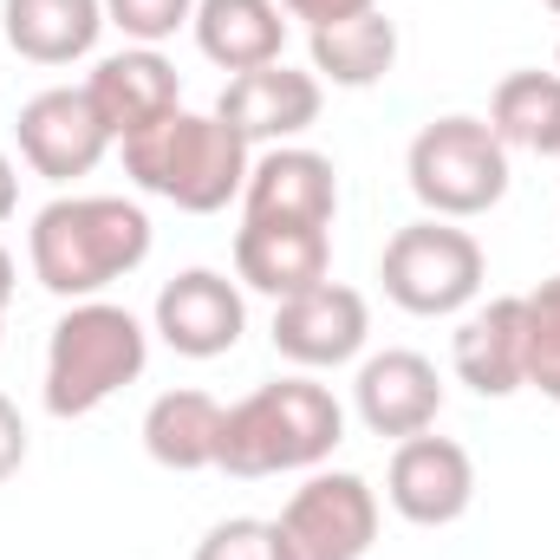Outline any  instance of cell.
<instances>
[{
    "instance_id": "cell-1",
    "label": "cell",
    "mask_w": 560,
    "mask_h": 560,
    "mask_svg": "<svg viewBox=\"0 0 560 560\" xmlns=\"http://www.w3.org/2000/svg\"><path fill=\"white\" fill-rule=\"evenodd\" d=\"M26 261L46 293L98 300L150 261V215L131 196H52L26 229Z\"/></svg>"
},
{
    "instance_id": "cell-2",
    "label": "cell",
    "mask_w": 560,
    "mask_h": 560,
    "mask_svg": "<svg viewBox=\"0 0 560 560\" xmlns=\"http://www.w3.org/2000/svg\"><path fill=\"white\" fill-rule=\"evenodd\" d=\"M346 443V411L313 372H287L275 385H255L242 405L222 411V456L215 469L235 482H261L287 469H319Z\"/></svg>"
},
{
    "instance_id": "cell-3",
    "label": "cell",
    "mask_w": 560,
    "mask_h": 560,
    "mask_svg": "<svg viewBox=\"0 0 560 560\" xmlns=\"http://www.w3.org/2000/svg\"><path fill=\"white\" fill-rule=\"evenodd\" d=\"M125 150V176L143 196L183 209V215H222L248 189L255 150L235 138L215 112H170L163 125L138 131Z\"/></svg>"
},
{
    "instance_id": "cell-4",
    "label": "cell",
    "mask_w": 560,
    "mask_h": 560,
    "mask_svg": "<svg viewBox=\"0 0 560 560\" xmlns=\"http://www.w3.org/2000/svg\"><path fill=\"white\" fill-rule=\"evenodd\" d=\"M150 365V332L131 306L118 300H72L46 339V411L52 418H92L125 385H138Z\"/></svg>"
},
{
    "instance_id": "cell-5",
    "label": "cell",
    "mask_w": 560,
    "mask_h": 560,
    "mask_svg": "<svg viewBox=\"0 0 560 560\" xmlns=\"http://www.w3.org/2000/svg\"><path fill=\"white\" fill-rule=\"evenodd\" d=\"M405 176H411V196L423 202V215L476 222L509 196V150L489 131V118L450 112V118H430L411 138Z\"/></svg>"
},
{
    "instance_id": "cell-6",
    "label": "cell",
    "mask_w": 560,
    "mask_h": 560,
    "mask_svg": "<svg viewBox=\"0 0 560 560\" xmlns=\"http://www.w3.org/2000/svg\"><path fill=\"white\" fill-rule=\"evenodd\" d=\"M378 280H385V300L405 306L411 319H456L482 300L489 261H482V242L463 222L423 215V222H405L385 242Z\"/></svg>"
},
{
    "instance_id": "cell-7",
    "label": "cell",
    "mask_w": 560,
    "mask_h": 560,
    "mask_svg": "<svg viewBox=\"0 0 560 560\" xmlns=\"http://www.w3.org/2000/svg\"><path fill=\"white\" fill-rule=\"evenodd\" d=\"M280 560H365L378 541V489L352 469H313L275 515Z\"/></svg>"
},
{
    "instance_id": "cell-8",
    "label": "cell",
    "mask_w": 560,
    "mask_h": 560,
    "mask_svg": "<svg viewBox=\"0 0 560 560\" xmlns=\"http://www.w3.org/2000/svg\"><path fill=\"white\" fill-rule=\"evenodd\" d=\"M372 339V306L346 280H319L275 306V352L300 372H332L352 365Z\"/></svg>"
},
{
    "instance_id": "cell-9",
    "label": "cell",
    "mask_w": 560,
    "mask_h": 560,
    "mask_svg": "<svg viewBox=\"0 0 560 560\" xmlns=\"http://www.w3.org/2000/svg\"><path fill=\"white\" fill-rule=\"evenodd\" d=\"M150 332L176 359H222V352H235L242 332H248L242 280L215 275V268H183L176 280H163V293L150 306Z\"/></svg>"
},
{
    "instance_id": "cell-10",
    "label": "cell",
    "mask_w": 560,
    "mask_h": 560,
    "mask_svg": "<svg viewBox=\"0 0 560 560\" xmlns=\"http://www.w3.org/2000/svg\"><path fill=\"white\" fill-rule=\"evenodd\" d=\"M13 138H20L26 170L46 176V183H79V176H92V170L105 163V150H112V131H105V118L92 112L85 85H52V92L26 98Z\"/></svg>"
},
{
    "instance_id": "cell-11",
    "label": "cell",
    "mask_w": 560,
    "mask_h": 560,
    "mask_svg": "<svg viewBox=\"0 0 560 560\" xmlns=\"http://www.w3.org/2000/svg\"><path fill=\"white\" fill-rule=\"evenodd\" d=\"M319 105H326V85L300 66H255V72H235L215 98V118L248 143V150H275V143H293L300 131L319 125Z\"/></svg>"
},
{
    "instance_id": "cell-12",
    "label": "cell",
    "mask_w": 560,
    "mask_h": 560,
    "mask_svg": "<svg viewBox=\"0 0 560 560\" xmlns=\"http://www.w3.org/2000/svg\"><path fill=\"white\" fill-rule=\"evenodd\" d=\"M385 502L411 522V528H450L469 515L476 502V463L456 436H405L392 450V469H385Z\"/></svg>"
},
{
    "instance_id": "cell-13",
    "label": "cell",
    "mask_w": 560,
    "mask_h": 560,
    "mask_svg": "<svg viewBox=\"0 0 560 560\" xmlns=\"http://www.w3.org/2000/svg\"><path fill=\"white\" fill-rule=\"evenodd\" d=\"M339 215V170L332 156L306 143L255 150L248 189H242V222H287V229H332Z\"/></svg>"
},
{
    "instance_id": "cell-14",
    "label": "cell",
    "mask_w": 560,
    "mask_h": 560,
    "mask_svg": "<svg viewBox=\"0 0 560 560\" xmlns=\"http://www.w3.org/2000/svg\"><path fill=\"white\" fill-rule=\"evenodd\" d=\"M450 372L476 398H515V392H528V319H522V293L476 300L456 319V332H450Z\"/></svg>"
},
{
    "instance_id": "cell-15",
    "label": "cell",
    "mask_w": 560,
    "mask_h": 560,
    "mask_svg": "<svg viewBox=\"0 0 560 560\" xmlns=\"http://www.w3.org/2000/svg\"><path fill=\"white\" fill-rule=\"evenodd\" d=\"M352 411L359 423L372 430V436H392V443H405V436H418L430 423L443 418V378H436V365L411 352V346H385V352H372L365 365H359V378H352Z\"/></svg>"
},
{
    "instance_id": "cell-16",
    "label": "cell",
    "mask_w": 560,
    "mask_h": 560,
    "mask_svg": "<svg viewBox=\"0 0 560 560\" xmlns=\"http://www.w3.org/2000/svg\"><path fill=\"white\" fill-rule=\"evenodd\" d=\"M85 98L105 118L112 143H131L138 131L163 125L170 112H183V79H176V66L156 46H125V52H105L92 66Z\"/></svg>"
},
{
    "instance_id": "cell-17",
    "label": "cell",
    "mask_w": 560,
    "mask_h": 560,
    "mask_svg": "<svg viewBox=\"0 0 560 560\" xmlns=\"http://www.w3.org/2000/svg\"><path fill=\"white\" fill-rule=\"evenodd\" d=\"M235 280L248 293L293 300L332 280V229H287V222H242L235 229Z\"/></svg>"
},
{
    "instance_id": "cell-18",
    "label": "cell",
    "mask_w": 560,
    "mask_h": 560,
    "mask_svg": "<svg viewBox=\"0 0 560 560\" xmlns=\"http://www.w3.org/2000/svg\"><path fill=\"white\" fill-rule=\"evenodd\" d=\"M105 33V0H0V39L33 66H79Z\"/></svg>"
},
{
    "instance_id": "cell-19",
    "label": "cell",
    "mask_w": 560,
    "mask_h": 560,
    "mask_svg": "<svg viewBox=\"0 0 560 560\" xmlns=\"http://www.w3.org/2000/svg\"><path fill=\"white\" fill-rule=\"evenodd\" d=\"M222 411L229 405H215L196 385H176V392L150 398V411H143V456L156 469H176V476L215 469V456H222Z\"/></svg>"
},
{
    "instance_id": "cell-20",
    "label": "cell",
    "mask_w": 560,
    "mask_h": 560,
    "mask_svg": "<svg viewBox=\"0 0 560 560\" xmlns=\"http://www.w3.org/2000/svg\"><path fill=\"white\" fill-rule=\"evenodd\" d=\"M189 33H196L202 59L222 72H255V66H275L287 52L280 0H196Z\"/></svg>"
},
{
    "instance_id": "cell-21",
    "label": "cell",
    "mask_w": 560,
    "mask_h": 560,
    "mask_svg": "<svg viewBox=\"0 0 560 560\" xmlns=\"http://www.w3.org/2000/svg\"><path fill=\"white\" fill-rule=\"evenodd\" d=\"M306 52H313V79L319 85H339V92H372L392 79L398 66V20H385L378 7L359 13V20H339V26H319L306 33Z\"/></svg>"
},
{
    "instance_id": "cell-22",
    "label": "cell",
    "mask_w": 560,
    "mask_h": 560,
    "mask_svg": "<svg viewBox=\"0 0 560 560\" xmlns=\"http://www.w3.org/2000/svg\"><path fill=\"white\" fill-rule=\"evenodd\" d=\"M489 131L502 150H528V156H560V72L522 66L489 92Z\"/></svg>"
},
{
    "instance_id": "cell-23",
    "label": "cell",
    "mask_w": 560,
    "mask_h": 560,
    "mask_svg": "<svg viewBox=\"0 0 560 560\" xmlns=\"http://www.w3.org/2000/svg\"><path fill=\"white\" fill-rule=\"evenodd\" d=\"M522 319H528V392L560 405V275L522 293Z\"/></svg>"
},
{
    "instance_id": "cell-24",
    "label": "cell",
    "mask_w": 560,
    "mask_h": 560,
    "mask_svg": "<svg viewBox=\"0 0 560 560\" xmlns=\"http://www.w3.org/2000/svg\"><path fill=\"white\" fill-rule=\"evenodd\" d=\"M196 20V0H105V26H118L131 46H163Z\"/></svg>"
},
{
    "instance_id": "cell-25",
    "label": "cell",
    "mask_w": 560,
    "mask_h": 560,
    "mask_svg": "<svg viewBox=\"0 0 560 560\" xmlns=\"http://www.w3.org/2000/svg\"><path fill=\"white\" fill-rule=\"evenodd\" d=\"M196 560H280L275 522H261V515H235V522H215V528L196 541Z\"/></svg>"
},
{
    "instance_id": "cell-26",
    "label": "cell",
    "mask_w": 560,
    "mask_h": 560,
    "mask_svg": "<svg viewBox=\"0 0 560 560\" xmlns=\"http://www.w3.org/2000/svg\"><path fill=\"white\" fill-rule=\"evenodd\" d=\"M378 0H280V13H293L306 33H319V26H339V20H359V13H372Z\"/></svg>"
},
{
    "instance_id": "cell-27",
    "label": "cell",
    "mask_w": 560,
    "mask_h": 560,
    "mask_svg": "<svg viewBox=\"0 0 560 560\" xmlns=\"http://www.w3.org/2000/svg\"><path fill=\"white\" fill-rule=\"evenodd\" d=\"M20 463H26V418H20V405L0 392V482L20 476Z\"/></svg>"
},
{
    "instance_id": "cell-28",
    "label": "cell",
    "mask_w": 560,
    "mask_h": 560,
    "mask_svg": "<svg viewBox=\"0 0 560 560\" xmlns=\"http://www.w3.org/2000/svg\"><path fill=\"white\" fill-rule=\"evenodd\" d=\"M13 209H20V170H13V156L0 150V222H13Z\"/></svg>"
},
{
    "instance_id": "cell-29",
    "label": "cell",
    "mask_w": 560,
    "mask_h": 560,
    "mask_svg": "<svg viewBox=\"0 0 560 560\" xmlns=\"http://www.w3.org/2000/svg\"><path fill=\"white\" fill-rule=\"evenodd\" d=\"M13 287H20V268H13V255L0 248V319H7V300H13Z\"/></svg>"
},
{
    "instance_id": "cell-30",
    "label": "cell",
    "mask_w": 560,
    "mask_h": 560,
    "mask_svg": "<svg viewBox=\"0 0 560 560\" xmlns=\"http://www.w3.org/2000/svg\"><path fill=\"white\" fill-rule=\"evenodd\" d=\"M541 7H548V13H555V20H560V0H541Z\"/></svg>"
},
{
    "instance_id": "cell-31",
    "label": "cell",
    "mask_w": 560,
    "mask_h": 560,
    "mask_svg": "<svg viewBox=\"0 0 560 560\" xmlns=\"http://www.w3.org/2000/svg\"><path fill=\"white\" fill-rule=\"evenodd\" d=\"M555 72H560V46H555Z\"/></svg>"
},
{
    "instance_id": "cell-32",
    "label": "cell",
    "mask_w": 560,
    "mask_h": 560,
    "mask_svg": "<svg viewBox=\"0 0 560 560\" xmlns=\"http://www.w3.org/2000/svg\"><path fill=\"white\" fill-rule=\"evenodd\" d=\"M0 46H7V39H0Z\"/></svg>"
}]
</instances>
